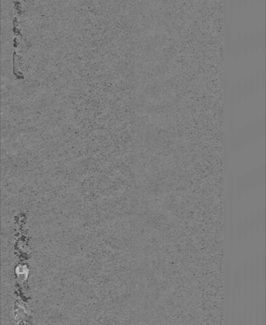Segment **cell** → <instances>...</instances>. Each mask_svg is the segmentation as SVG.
I'll use <instances>...</instances> for the list:
<instances>
[{"label":"cell","instance_id":"2","mask_svg":"<svg viewBox=\"0 0 266 325\" xmlns=\"http://www.w3.org/2000/svg\"><path fill=\"white\" fill-rule=\"evenodd\" d=\"M242 227H243V233L244 236V239L246 241L248 237V229H249V223H248V218L247 215L244 217L243 222H242Z\"/></svg>","mask_w":266,"mask_h":325},{"label":"cell","instance_id":"1","mask_svg":"<svg viewBox=\"0 0 266 325\" xmlns=\"http://www.w3.org/2000/svg\"><path fill=\"white\" fill-rule=\"evenodd\" d=\"M242 229H243V227H242L241 217L239 215V217L238 218V223H237V239H238V245H239L241 243L242 233H243Z\"/></svg>","mask_w":266,"mask_h":325}]
</instances>
